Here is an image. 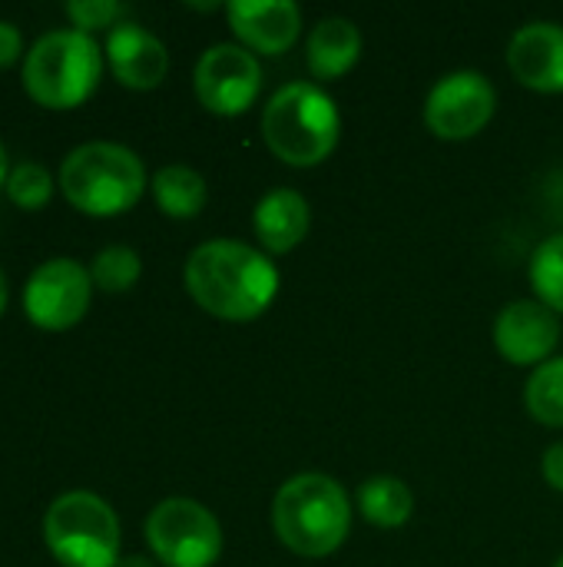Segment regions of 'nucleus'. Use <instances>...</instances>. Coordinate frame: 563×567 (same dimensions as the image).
<instances>
[{"label":"nucleus","instance_id":"9d476101","mask_svg":"<svg viewBox=\"0 0 563 567\" xmlns=\"http://www.w3.org/2000/svg\"><path fill=\"white\" fill-rule=\"evenodd\" d=\"M93 296V276L70 256L46 259L23 286V309L43 329H70L83 319Z\"/></svg>","mask_w":563,"mask_h":567},{"label":"nucleus","instance_id":"f8f14e48","mask_svg":"<svg viewBox=\"0 0 563 567\" xmlns=\"http://www.w3.org/2000/svg\"><path fill=\"white\" fill-rule=\"evenodd\" d=\"M514 80L538 93H563V27L551 20L524 23L508 43Z\"/></svg>","mask_w":563,"mask_h":567},{"label":"nucleus","instance_id":"dca6fc26","mask_svg":"<svg viewBox=\"0 0 563 567\" xmlns=\"http://www.w3.org/2000/svg\"><path fill=\"white\" fill-rule=\"evenodd\" d=\"M309 70L315 80H338L345 76L362 56V33L345 17H325L309 33Z\"/></svg>","mask_w":563,"mask_h":567},{"label":"nucleus","instance_id":"39448f33","mask_svg":"<svg viewBox=\"0 0 563 567\" xmlns=\"http://www.w3.org/2000/svg\"><path fill=\"white\" fill-rule=\"evenodd\" d=\"M103 53L80 27L46 30L23 56V83L43 106H76L100 83Z\"/></svg>","mask_w":563,"mask_h":567},{"label":"nucleus","instance_id":"6e6552de","mask_svg":"<svg viewBox=\"0 0 563 567\" xmlns=\"http://www.w3.org/2000/svg\"><path fill=\"white\" fill-rule=\"evenodd\" d=\"M498 110L491 80L478 70L445 73L425 96V123L438 140L461 143L478 136Z\"/></svg>","mask_w":563,"mask_h":567},{"label":"nucleus","instance_id":"f257e3e1","mask_svg":"<svg viewBox=\"0 0 563 567\" xmlns=\"http://www.w3.org/2000/svg\"><path fill=\"white\" fill-rule=\"evenodd\" d=\"M189 296L216 319L252 322L279 296V269L269 252L239 239H209L186 259Z\"/></svg>","mask_w":563,"mask_h":567},{"label":"nucleus","instance_id":"aec40b11","mask_svg":"<svg viewBox=\"0 0 563 567\" xmlns=\"http://www.w3.org/2000/svg\"><path fill=\"white\" fill-rule=\"evenodd\" d=\"M528 276L538 292V302H544L551 312H563V233L544 239L534 249Z\"/></svg>","mask_w":563,"mask_h":567},{"label":"nucleus","instance_id":"ddd939ff","mask_svg":"<svg viewBox=\"0 0 563 567\" xmlns=\"http://www.w3.org/2000/svg\"><path fill=\"white\" fill-rule=\"evenodd\" d=\"M226 13L232 33L252 53L279 56L299 40L302 30V10L292 0H232Z\"/></svg>","mask_w":563,"mask_h":567},{"label":"nucleus","instance_id":"c85d7f7f","mask_svg":"<svg viewBox=\"0 0 563 567\" xmlns=\"http://www.w3.org/2000/svg\"><path fill=\"white\" fill-rule=\"evenodd\" d=\"M554 567H563V558H561V561H557V565H554Z\"/></svg>","mask_w":563,"mask_h":567},{"label":"nucleus","instance_id":"a211bd4d","mask_svg":"<svg viewBox=\"0 0 563 567\" xmlns=\"http://www.w3.org/2000/svg\"><path fill=\"white\" fill-rule=\"evenodd\" d=\"M153 196L159 203V209L173 219H192L202 213L206 199H209V189H206V179L183 166V163H169L163 169H156L153 176Z\"/></svg>","mask_w":563,"mask_h":567},{"label":"nucleus","instance_id":"1a4fd4ad","mask_svg":"<svg viewBox=\"0 0 563 567\" xmlns=\"http://www.w3.org/2000/svg\"><path fill=\"white\" fill-rule=\"evenodd\" d=\"M196 96L216 116L246 113L262 93V66L242 43H212L202 50L196 73Z\"/></svg>","mask_w":563,"mask_h":567},{"label":"nucleus","instance_id":"4be33fe9","mask_svg":"<svg viewBox=\"0 0 563 567\" xmlns=\"http://www.w3.org/2000/svg\"><path fill=\"white\" fill-rule=\"evenodd\" d=\"M7 193H10L13 203L33 209V206H40V203L50 199L53 179H50L46 166H40V163H33V159H23V163H17V166L10 169V176H7Z\"/></svg>","mask_w":563,"mask_h":567},{"label":"nucleus","instance_id":"0eeeda50","mask_svg":"<svg viewBox=\"0 0 563 567\" xmlns=\"http://www.w3.org/2000/svg\"><path fill=\"white\" fill-rule=\"evenodd\" d=\"M146 542L166 567H212L222 555V528L196 498H163L146 518Z\"/></svg>","mask_w":563,"mask_h":567},{"label":"nucleus","instance_id":"412c9836","mask_svg":"<svg viewBox=\"0 0 563 567\" xmlns=\"http://www.w3.org/2000/svg\"><path fill=\"white\" fill-rule=\"evenodd\" d=\"M139 269H143V262H139L136 249L119 246V243L100 249L93 256V262H90V276H93V282L103 292H123V289H129L139 279Z\"/></svg>","mask_w":563,"mask_h":567},{"label":"nucleus","instance_id":"5701e85b","mask_svg":"<svg viewBox=\"0 0 563 567\" xmlns=\"http://www.w3.org/2000/svg\"><path fill=\"white\" fill-rule=\"evenodd\" d=\"M66 13L76 20L80 30H93V27H116L126 13V7L119 0H70Z\"/></svg>","mask_w":563,"mask_h":567},{"label":"nucleus","instance_id":"cd10ccee","mask_svg":"<svg viewBox=\"0 0 563 567\" xmlns=\"http://www.w3.org/2000/svg\"><path fill=\"white\" fill-rule=\"evenodd\" d=\"M3 306H7V279L0 272V312H3Z\"/></svg>","mask_w":563,"mask_h":567},{"label":"nucleus","instance_id":"20e7f679","mask_svg":"<svg viewBox=\"0 0 563 567\" xmlns=\"http://www.w3.org/2000/svg\"><path fill=\"white\" fill-rule=\"evenodd\" d=\"M60 186L76 209L93 216H113L129 209L143 196L146 169L129 146L90 140L63 156Z\"/></svg>","mask_w":563,"mask_h":567},{"label":"nucleus","instance_id":"7ed1b4c3","mask_svg":"<svg viewBox=\"0 0 563 567\" xmlns=\"http://www.w3.org/2000/svg\"><path fill=\"white\" fill-rule=\"evenodd\" d=\"M342 136V113L319 83H285L262 106V140L285 166L325 163Z\"/></svg>","mask_w":563,"mask_h":567},{"label":"nucleus","instance_id":"f03ea898","mask_svg":"<svg viewBox=\"0 0 563 567\" xmlns=\"http://www.w3.org/2000/svg\"><path fill=\"white\" fill-rule=\"evenodd\" d=\"M272 528L292 555L329 558L352 532L348 495L332 475L299 472L275 492Z\"/></svg>","mask_w":563,"mask_h":567},{"label":"nucleus","instance_id":"b1692460","mask_svg":"<svg viewBox=\"0 0 563 567\" xmlns=\"http://www.w3.org/2000/svg\"><path fill=\"white\" fill-rule=\"evenodd\" d=\"M541 468H544V478H548V485H551L554 492H561L563 495V442H554V445L544 452V462H541Z\"/></svg>","mask_w":563,"mask_h":567},{"label":"nucleus","instance_id":"393cba45","mask_svg":"<svg viewBox=\"0 0 563 567\" xmlns=\"http://www.w3.org/2000/svg\"><path fill=\"white\" fill-rule=\"evenodd\" d=\"M20 53V30L10 20H0V66L13 63Z\"/></svg>","mask_w":563,"mask_h":567},{"label":"nucleus","instance_id":"9b49d317","mask_svg":"<svg viewBox=\"0 0 563 567\" xmlns=\"http://www.w3.org/2000/svg\"><path fill=\"white\" fill-rule=\"evenodd\" d=\"M561 339L557 312L538 299H518L494 322V346L511 365H544Z\"/></svg>","mask_w":563,"mask_h":567},{"label":"nucleus","instance_id":"4468645a","mask_svg":"<svg viewBox=\"0 0 563 567\" xmlns=\"http://www.w3.org/2000/svg\"><path fill=\"white\" fill-rule=\"evenodd\" d=\"M106 56L119 83L133 90H153L163 83L169 70V53L166 43L139 27L136 20H119L106 33Z\"/></svg>","mask_w":563,"mask_h":567},{"label":"nucleus","instance_id":"6ab92c4d","mask_svg":"<svg viewBox=\"0 0 563 567\" xmlns=\"http://www.w3.org/2000/svg\"><path fill=\"white\" fill-rule=\"evenodd\" d=\"M528 415L548 429H563V355L538 365L524 385Z\"/></svg>","mask_w":563,"mask_h":567},{"label":"nucleus","instance_id":"2eb2a0df","mask_svg":"<svg viewBox=\"0 0 563 567\" xmlns=\"http://www.w3.org/2000/svg\"><path fill=\"white\" fill-rule=\"evenodd\" d=\"M309 226H312V209L305 196L295 189H272L256 203L252 229L256 239L262 243V252L269 256H285L295 246H302Z\"/></svg>","mask_w":563,"mask_h":567},{"label":"nucleus","instance_id":"bb28decb","mask_svg":"<svg viewBox=\"0 0 563 567\" xmlns=\"http://www.w3.org/2000/svg\"><path fill=\"white\" fill-rule=\"evenodd\" d=\"M7 176H10V166H7V150H3V143H0V186L7 183Z\"/></svg>","mask_w":563,"mask_h":567},{"label":"nucleus","instance_id":"423d86ee","mask_svg":"<svg viewBox=\"0 0 563 567\" xmlns=\"http://www.w3.org/2000/svg\"><path fill=\"white\" fill-rule=\"evenodd\" d=\"M43 538L53 558L66 567H116L119 518L93 492H63L43 515Z\"/></svg>","mask_w":563,"mask_h":567},{"label":"nucleus","instance_id":"a878e982","mask_svg":"<svg viewBox=\"0 0 563 567\" xmlns=\"http://www.w3.org/2000/svg\"><path fill=\"white\" fill-rule=\"evenodd\" d=\"M116 567H156L149 558H143V555H126V558H119Z\"/></svg>","mask_w":563,"mask_h":567},{"label":"nucleus","instance_id":"f3484780","mask_svg":"<svg viewBox=\"0 0 563 567\" xmlns=\"http://www.w3.org/2000/svg\"><path fill=\"white\" fill-rule=\"evenodd\" d=\"M358 512L365 515L368 525L375 528H402L411 512H415V495L411 488L395 478V475H375L358 488Z\"/></svg>","mask_w":563,"mask_h":567}]
</instances>
